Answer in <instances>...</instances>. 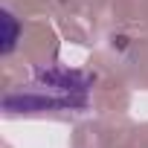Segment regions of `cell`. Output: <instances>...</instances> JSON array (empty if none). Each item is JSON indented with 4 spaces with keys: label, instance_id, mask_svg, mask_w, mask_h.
<instances>
[{
    "label": "cell",
    "instance_id": "6da1fadb",
    "mask_svg": "<svg viewBox=\"0 0 148 148\" xmlns=\"http://www.w3.org/2000/svg\"><path fill=\"white\" fill-rule=\"evenodd\" d=\"M93 102V76L79 67L49 64L3 96L6 116H82Z\"/></svg>",
    "mask_w": 148,
    "mask_h": 148
},
{
    "label": "cell",
    "instance_id": "7a4b0ae2",
    "mask_svg": "<svg viewBox=\"0 0 148 148\" xmlns=\"http://www.w3.org/2000/svg\"><path fill=\"white\" fill-rule=\"evenodd\" d=\"M3 55H9L12 49H15V44H18V18L9 12V9H3Z\"/></svg>",
    "mask_w": 148,
    "mask_h": 148
}]
</instances>
